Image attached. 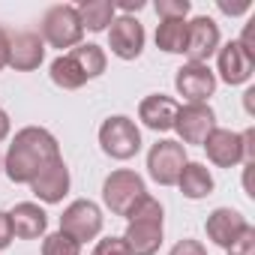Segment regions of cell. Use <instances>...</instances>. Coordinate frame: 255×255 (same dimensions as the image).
Returning a JSON list of instances; mask_svg holds the SVG:
<instances>
[{"label": "cell", "instance_id": "obj_30", "mask_svg": "<svg viewBox=\"0 0 255 255\" xmlns=\"http://www.w3.org/2000/svg\"><path fill=\"white\" fill-rule=\"evenodd\" d=\"M240 138H243V162L255 165V129L249 126L246 132H240Z\"/></svg>", "mask_w": 255, "mask_h": 255}, {"label": "cell", "instance_id": "obj_4", "mask_svg": "<svg viewBox=\"0 0 255 255\" xmlns=\"http://www.w3.org/2000/svg\"><path fill=\"white\" fill-rule=\"evenodd\" d=\"M99 147L102 153H108L111 159H132L141 150V129L135 126L132 117L126 114H114L99 126Z\"/></svg>", "mask_w": 255, "mask_h": 255}, {"label": "cell", "instance_id": "obj_7", "mask_svg": "<svg viewBox=\"0 0 255 255\" xmlns=\"http://www.w3.org/2000/svg\"><path fill=\"white\" fill-rule=\"evenodd\" d=\"M102 222H105V216H102L99 204L90 201V198H78V201H72V204L63 210V216H60V231L69 234V237L78 240V243H87V240H96V237H99Z\"/></svg>", "mask_w": 255, "mask_h": 255}, {"label": "cell", "instance_id": "obj_28", "mask_svg": "<svg viewBox=\"0 0 255 255\" xmlns=\"http://www.w3.org/2000/svg\"><path fill=\"white\" fill-rule=\"evenodd\" d=\"M168 255H207V249H204V243H201V240L183 237V240H177V243L171 246V252H168Z\"/></svg>", "mask_w": 255, "mask_h": 255}, {"label": "cell", "instance_id": "obj_12", "mask_svg": "<svg viewBox=\"0 0 255 255\" xmlns=\"http://www.w3.org/2000/svg\"><path fill=\"white\" fill-rule=\"evenodd\" d=\"M216 72H219V78L225 81V84H246L249 78H252V72H255V60L237 45V39L234 42H225V45H219V51H216Z\"/></svg>", "mask_w": 255, "mask_h": 255}, {"label": "cell", "instance_id": "obj_10", "mask_svg": "<svg viewBox=\"0 0 255 255\" xmlns=\"http://www.w3.org/2000/svg\"><path fill=\"white\" fill-rule=\"evenodd\" d=\"M219 24L210 15H195L192 21H186V57L189 63H207L216 51H219Z\"/></svg>", "mask_w": 255, "mask_h": 255}, {"label": "cell", "instance_id": "obj_26", "mask_svg": "<svg viewBox=\"0 0 255 255\" xmlns=\"http://www.w3.org/2000/svg\"><path fill=\"white\" fill-rule=\"evenodd\" d=\"M93 255H132L129 252V246H126V240L123 237H102L96 246H93Z\"/></svg>", "mask_w": 255, "mask_h": 255}, {"label": "cell", "instance_id": "obj_1", "mask_svg": "<svg viewBox=\"0 0 255 255\" xmlns=\"http://www.w3.org/2000/svg\"><path fill=\"white\" fill-rule=\"evenodd\" d=\"M63 159L57 138L42 129V126H24L15 132L6 156H3V171L12 183H30L45 165Z\"/></svg>", "mask_w": 255, "mask_h": 255}, {"label": "cell", "instance_id": "obj_22", "mask_svg": "<svg viewBox=\"0 0 255 255\" xmlns=\"http://www.w3.org/2000/svg\"><path fill=\"white\" fill-rule=\"evenodd\" d=\"M48 75H51V81H54L57 87H63V90H78V87L87 84V75L81 72V66H78L69 54L54 57L51 66H48Z\"/></svg>", "mask_w": 255, "mask_h": 255}, {"label": "cell", "instance_id": "obj_11", "mask_svg": "<svg viewBox=\"0 0 255 255\" xmlns=\"http://www.w3.org/2000/svg\"><path fill=\"white\" fill-rule=\"evenodd\" d=\"M174 87L186 102H207L216 90V72L207 63H183L174 75Z\"/></svg>", "mask_w": 255, "mask_h": 255}, {"label": "cell", "instance_id": "obj_19", "mask_svg": "<svg viewBox=\"0 0 255 255\" xmlns=\"http://www.w3.org/2000/svg\"><path fill=\"white\" fill-rule=\"evenodd\" d=\"M213 174L204 162H186L180 177H177V189L183 192V198L189 201H198V198H207L213 192Z\"/></svg>", "mask_w": 255, "mask_h": 255}, {"label": "cell", "instance_id": "obj_18", "mask_svg": "<svg viewBox=\"0 0 255 255\" xmlns=\"http://www.w3.org/2000/svg\"><path fill=\"white\" fill-rule=\"evenodd\" d=\"M9 222H12V234L21 240H36L45 237L48 228V213L36 204V201H21L9 210Z\"/></svg>", "mask_w": 255, "mask_h": 255}, {"label": "cell", "instance_id": "obj_27", "mask_svg": "<svg viewBox=\"0 0 255 255\" xmlns=\"http://www.w3.org/2000/svg\"><path fill=\"white\" fill-rule=\"evenodd\" d=\"M225 252H228V255H255V228L246 225V231H243Z\"/></svg>", "mask_w": 255, "mask_h": 255}, {"label": "cell", "instance_id": "obj_29", "mask_svg": "<svg viewBox=\"0 0 255 255\" xmlns=\"http://www.w3.org/2000/svg\"><path fill=\"white\" fill-rule=\"evenodd\" d=\"M216 6H219V12H225V15H246L249 9H252V0H237V3H228V0H216Z\"/></svg>", "mask_w": 255, "mask_h": 255}, {"label": "cell", "instance_id": "obj_15", "mask_svg": "<svg viewBox=\"0 0 255 255\" xmlns=\"http://www.w3.org/2000/svg\"><path fill=\"white\" fill-rule=\"evenodd\" d=\"M45 60V42L33 30H21L9 36V66L18 72H33Z\"/></svg>", "mask_w": 255, "mask_h": 255}, {"label": "cell", "instance_id": "obj_24", "mask_svg": "<svg viewBox=\"0 0 255 255\" xmlns=\"http://www.w3.org/2000/svg\"><path fill=\"white\" fill-rule=\"evenodd\" d=\"M42 255H81V243L63 231H54L42 237Z\"/></svg>", "mask_w": 255, "mask_h": 255}, {"label": "cell", "instance_id": "obj_16", "mask_svg": "<svg viewBox=\"0 0 255 255\" xmlns=\"http://www.w3.org/2000/svg\"><path fill=\"white\" fill-rule=\"evenodd\" d=\"M246 216L240 213V210H234V207H216L210 216H207V222H204V228H207V237L216 243V246H222V249H228L243 231H246Z\"/></svg>", "mask_w": 255, "mask_h": 255}, {"label": "cell", "instance_id": "obj_36", "mask_svg": "<svg viewBox=\"0 0 255 255\" xmlns=\"http://www.w3.org/2000/svg\"><path fill=\"white\" fill-rule=\"evenodd\" d=\"M0 171H3V156H0Z\"/></svg>", "mask_w": 255, "mask_h": 255}, {"label": "cell", "instance_id": "obj_31", "mask_svg": "<svg viewBox=\"0 0 255 255\" xmlns=\"http://www.w3.org/2000/svg\"><path fill=\"white\" fill-rule=\"evenodd\" d=\"M12 222H9V213L6 210H0V249H6L12 243Z\"/></svg>", "mask_w": 255, "mask_h": 255}, {"label": "cell", "instance_id": "obj_6", "mask_svg": "<svg viewBox=\"0 0 255 255\" xmlns=\"http://www.w3.org/2000/svg\"><path fill=\"white\" fill-rule=\"evenodd\" d=\"M186 147L180 141L162 138L147 150V174L159 183V186H177V177L186 165Z\"/></svg>", "mask_w": 255, "mask_h": 255}, {"label": "cell", "instance_id": "obj_32", "mask_svg": "<svg viewBox=\"0 0 255 255\" xmlns=\"http://www.w3.org/2000/svg\"><path fill=\"white\" fill-rule=\"evenodd\" d=\"M9 66V33L6 27H0V69Z\"/></svg>", "mask_w": 255, "mask_h": 255}, {"label": "cell", "instance_id": "obj_2", "mask_svg": "<svg viewBox=\"0 0 255 255\" xmlns=\"http://www.w3.org/2000/svg\"><path fill=\"white\" fill-rule=\"evenodd\" d=\"M165 234V210L153 195H144L126 216V246L132 255H156Z\"/></svg>", "mask_w": 255, "mask_h": 255}, {"label": "cell", "instance_id": "obj_8", "mask_svg": "<svg viewBox=\"0 0 255 255\" xmlns=\"http://www.w3.org/2000/svg\"><path fill=\"white\" fill-rule=\"evenodd\" d=\"M174 129L180 135V144H204V138L216 129V114L207 102H186L177 108Z\"/></svg>", "mask_w": 255, "mask_h": 255}, {"label": "cell", "instance_id": "obj_25", "mask_svg": "<svg viewBox=\"0 0 255 255\" xmlns=\"http://www.w3.org/2000/svg\"><path fill=\"white\" fill-rule=\"evenodd\" d=\"M192 9L189 0H156V15L162 21H174V18H186Z\"/></svg>", "mask_w": 255, "mask_h": 255}, {"label": "cell", "instance_id": "obj_3", "mask_svg": "<svg viewBox=\"0 0 255 255\" xmlns=\"http://www.w3.org/2000/svg\"><path fill=\"white\" fill-rule=\"evenodd\" d=\"M147 195V186H144V180H141V174H135V171H129V168H117V171H111L108 177H105V183H102V201H105V207L114 213V216H129V210L141 201Z\"/></svg>", "mask_w": 255, "mask_h": 255}, {"label": "cell", "instance_id": "obj_13", "mask_svg": "<svg viewBox=\"0 0 255 255\" xmlns=\"http://www.w3.org/2000/svg\"><path fill=\"white\" fill-rule=\"evenodd\" d=\"M207 150V159L219 168H234L243 162V138L240 132H231V129H222V126H216V129L204 138L201 144Z\"/></svg>", "mask_w": 255, "mask_h": 255}, {"label": "cell", "instance_id": "obj_5", "mask_svg": "<svg viewBox=\"0 0 255 255\" xmlns=\"http://www.w3.org/2000/svg\"><path fill=\"white\" fill-rule=\"evenodd\" d=\"M84 27L78 18V9L72 3H57L45 12L42 18V42H48L51 48H75L81 45Z\"/></svg>", "mask_w": 255, "mask_h": 255}, {"label": "cell", "instance_id": "obj_20", "mask_svg": "<svg viewBox=\"0 0 255 255\" xmlns=\"http://www.w3.org/2000/svg\"><path fill=\"white\" fill-rule=\"evenodd\" d=\"M75 9H78L81 27H84V30H93V33L108 30V27H111V21L117 18L114 0H81Z\"/></svg>", "mask_w": 255, "mask_h": 255}, {"label": "cell", "instance_id": "obj_34", "mask_svg": "<svg viewBox=\"0 0 255 255\" xmlns=\"http://www.w3.org/2000/svg\"><path fill=\"white\" fill-rule=\"evenodd\" d=\"M9 129H12V120H9V114H6L3 108H0V141L9 135Z\"/></svg>", "mask_w": 255, "mask_h": 255}, {"label": "cell", "instance_id": "obj_14", "mask_svg": "<svg viewBox=\"0 0 255 255\" xmlns=\"http://www.w3.org/2000/svg\"><path fill=\"white\" fill-rule=\"evenodd\" d=\"M69 183H72L69 168H66L63 159H57V162L45 165V168H42L27 186H30V192H33L39 201H45V204H57V201H63V195L69 192Z\"/></svg>", "mask_w": 255, "mask_h": 255}, {"label": "cell", "instance_id": "obj_23", "mask_svg": "<svg viewBox=\"0 0 255 255\" xmlns=\"http://www.w3.org/2000/svg\"><path fill=\"white\" fill-rule=\"evenodd\" d=\"M156 48H162L168 54H183L186 51V18L159 21L156 24Z\"/></svg>", "mask_w": 255, "mask_h": 255}, {"label": "cell", "instance_id": "obj_17", "mask_svg": "<svg viewBox=\"0 0 255 255\" xmlns=\"http://www.w3.org/2000/svg\"><path fill=\"white\" fill-rule=\"evenodd\" d=\"M177 108H180V105H177L171 96H165V93H150V96H144L141 105H138V120L147 126V129H153V132H168V129H174Z\"/></svg>", "mask_w": 255, "mask_h": 255}, {"label": "cell", "instance_id": "obj_35", "mask_svg": "<svg viewBox=\"0 0 255 255\" xmlns=\"http://www.w3.org/2000/svg\"><path fill=\"white\" fill-rule=\"evenodd\" d=\"M243 105H246L249 114H255V87H249V90L243 93Z\"/></svg>", "mask_w": 255, "mask_h": 255}, {"label": "cell", "instance_id": "obj_9", "mask_svg": "<svg viewBox=\"0 0 255 255\" xmlns=\"http://www.w3.org/2000/svg\"><path fill=\"white\" fill-rule=\"evenodd\" d=\"M144 27L135 15H117L108 27V48L120 60H138L144 51Z\"/></svg>", "mask_w": 255, "mask_h": 255}, {"label": "cell", "instance_id": "obj_33", "mask_svg": "<svg viewBox=\"0 0 255 255\" xmlns=\"http://www.w3.org/2000/svg\"><path fill=\"white\" fill-rule=\"evenodd\" d=\"M144 6H147L144 0H117V3H114V9H123V15H132V12H138Z\"/></svg>", "mask_w": 255, "mask_h": 255}, {"label": "cell", "instance_id": "obj_21", "mask_svg": "<svg viewBox=\"0 0 255 255\" xmlns=\"http://www.w3.org/2000/svg\"><path fill=\"white\" fill-rule=\"evenodd\" d=\"M66 54L81 66V72L87 75V81H90V78H99V75L105 72V66H108V57H105V51H102L96 42H81V45L69 48Z\"/></svg>", "mask_w": 255, "mask_h": 255}]
</instances>
